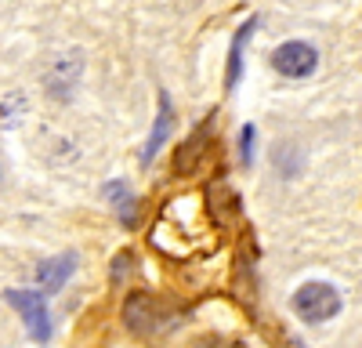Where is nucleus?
<instances>
[{
    "mask_svg": "<svg viewBox=\"0 0 362 348\" xmlns=\"http://www.w3.org/2000/svg\"><path fill=\"white\" fill-rule=\"evenodd\" d=\"M131 269H134V254L131 250H119L116 261H112V283H124L131 276Z\"/></svg>",
    "mask_w": 362,
    "mask_h": 348,
    "instance_id": "obj_10",
    "label": "nucleus"
},
{
    "mask_svg": "<svg viewBox=\"0 0 362 348\" xmlns=\"http://www.w3.org/2000/svg\"><path fill=\"white\" fill-rule=\"evenodd\" d=\"M250 33H254V18L239 29V37H235V44H232V54H228V76H225V87H235V80H239V73H243V47H247V40H250Z\"/></svg>",
    "mask_w": 362,
    "mask_h": 348,
    "instance_id": "obj_8",
    "label": "nucleus"
},
{
    "mask_svg": "<svg viewBox=\"0 0 362 348\" xmlns=\"http://www.w3.org/2000/svg\"><path fill=\"white\" fill-rule=\"evenodd\" d=\"M210 348H247V344H239V341H214Z\"/></svg>",
    "mask_w": 362,
    "mask_h": 348,
    "instance_id": "obj_12",
    "label": "nucleus"
},
{
    "mask_svg": "<svg viewBox=\"0 0 362 348\" xmlns=\"http://www.w3.org/2000/svg\"><path fill=\"white\" fill-rule=\"evenodd\" d=\"M105 196H109V203L116 207V214L124 218V225H134V199H131L127 185L112 182V185H105Z\"/></svg>",
    "mask_w": 362,
    "mask_h": 348,
    "instance_id": "obj_9",
    "label": "nucleus"
},
{
    "mask_svg": "<svg viewBox=\"0 0 362 348\" xmlns=\"http://www.w3.org/2000/svg\"><path fill=\"white\" fill-rule=\"evenodd\" d=\"M272 66H276L283 76L300 80V76H312V73H315L319 54H315V47L305 44V40H290V44H283V47L272 51Z\"/></svg>",
    "mask_w": 362,
    "mask_h": 348,
    "instance_id": "obj_3",
    "label": "nucleus"
},
{
    "mask_svg": "<svg viewBox=\"0 0 362 348\" xmlns=\"http://www.w3.org/2000/svg\"><path fill=\"white\" fill-rule=\"evenodd\" d=\"M167 134H170V98L160 95V116H156V127H153V134H148L145 149H141V163H148L160 153V145L167 141Z\"/></svg>",
    "mask_w": 362,
    "mask_h": 348,
    "instance_id": "obj_7",
    "label": "nucleus"
},
{
    "mask_svg": "<svg viewBox=\"0 0 362 348\" xmlns=\"http://www.w3.org/2000/svg\"><path fill=\"white\" fill-rule=\"evenodd\" d=\"M210 131H214V120H203L189 138H185V145H181V149H177V156H174V163H177V170H196V163H199V156H203V149H206V145H210Z\"/></svg>",
    "mask_w": 362,
    "mask_h": 348,
    "instance_id": "obj_5",
    "label": "nucleus"
},
{
    "mask_svg": "<svg viewBox=\"0 0 362 348\" xmlns=\"http://www.w3.org/2000/svg\"><path fill=\"white\" fill-rule=\"evenodd\" d=\"M239 153H243V163L250 167V160H254V127L250 124L243 127V138H239Z\"/></svg>",
    "mask_w": 362,
    "mask_h": 348,
    "instance_id": "obj_11",
    "label": "nucleus"
},
{
    "mask_svg": "<svg viewBox=\"0 0 362 348\" xmlns=\"http://www.w3.org/2000/svg\"><path fill=\"white\" fill-rule=\"evenodd\" d=\"M4 301L18 308L22 323H25V330H29V337H33V341H40V344H44V341L51 337V319H47V308H44V301H40L37 294H22V290H8Z\"/></svg>",
    "mask_w": 362,
    "mask_h": 348,
    "instance_id": "obj_4",
    "label": "nucleus"
},
{
    "mask_svg": "<svg viewBox=\"0 0 362 348\" xmlns=\"http://www.w3.org/2000/svg\"><path fill=\"white\" fill-rule=\"evenodd\" d=\"M73 269H76V257L73 254H62V257H51V261H40L37 265V283H40V290H58L69 276H73Z\"/></svg>",
    "mask_w": 362,
    "mask_h": 348,
    "instance_id": "obj_6",
    "label": "nucleus"
},
{
    "mask_svg": "<svg viewBox=\"0 0 362 348\" xmlns=\"http://www.w3.org/2000/svg\"><path fill=\"white\" fill-rule=\"evenodd\" d=\"M293 312L305 323H322V319H334L341 312V294L329 283H305L293 294Z\"/></svg>",
    "mask_w": 362,
    "mask_h": 348,
    "instance_id": "obj_2",
    "label": "nucleus"
},
{
    "mask_svg": "<svg viewBox=\"0 0 362 348\" xmlns=\"http://www.w3.org/2000/svg\"><path fill=\"white\" fill-rule=\"evenodd\" d=\"M124 323L131 327V334L138 337H160L167 334V327L174 323V315L167 312V305L153 294H131L127 305H124Z\"/></svg>",
    "mask_w": 362,
    "mask_h": 348,
    "instance_id": "obj_1",
    "label": "nucleus"
}]
</instances>
